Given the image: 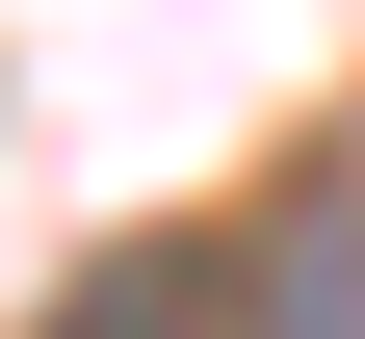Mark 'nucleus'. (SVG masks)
I'll return each instance as SVG.
<instances>
[{"mask_svg": "<svg viewBox=\"0 0 365 339\" xmlns=\"http://www.w3.org/2000/svg\"><path fill=\"white\" fill-rule=\"evenodd\" d=\"M26 339H235V261H209V235H105Z\"/></svg>", "mask_w": 365, "mask_h": 339, "instance_id": "obj_1", "label": "nucleus"}, {"mask_svg": "<svg viewBox=\"0 0 365 339\" xmlns=\"http://www.w3.org/2000/svg\"><path fill=\"white\" fill-rule=\"evenodd\" d=\"M261 339H365V235H339V209L287 235V287H261Z\"/></svg>", "mask_w": 365, "mask_h": 339, "instance_id": "obj_2", "label": "nucleus"}]
</instances>
